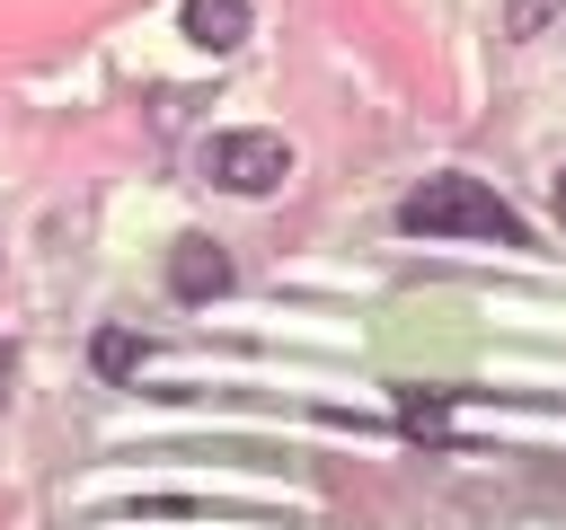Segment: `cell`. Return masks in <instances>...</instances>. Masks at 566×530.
<instances>
[{"mask_svg": "<svg viewBox=\"0 0 566 530\" xmlns=\"http://www.w3.org/2000/svg\"><path fill=\"white\" fill-rule=\"evenodd\" d=\"M407 239H495V247H531V221L486 186V177H424L398 203Z\"/></svg>", "mask_w": 566, "mask_h": 530, "instance_id": "1", "label": "cell"}, {"mask_svg": "<svg viewBox=\"0 0 566 530\" xmlns=\"http://www.w3.org/2000/svg\"><path fill=\"white\" fill-rule=\"evenodd\" d=\"M203 177L230 194H274L292 177V141L283 132H212L203 141Z\"/></svg>", "mask_w": 566, "mask_h": 530, "instance_id": "2", "label": "cell"}, {"mask_svg": "<svg viewBox=\"0 0 566 530\" xmlns=\"http://www.w3.org/2000/svg\"><path fill=\"white\" fill-rule=\"evenodd\" d=\"M168 292H177V300H221V292H230V256H221L212 239H177V256H168Z\"/></svg>", "mask_w": 566, "mask_h": 530, "instance_id": "3", "label": "cell"}, {"mask_svg": "<svg viewBox=\"0 0 566 530\" xmlns=\"http://www.w3.org/2000/svg\"><path fill=\"white\" fill-rule=\"evenodd\" d=\"M186 35H195L203 53L248 44V0H186Z\"/></svg>", "mask_w": 566, "mask_h": 530, "instance_id": "4", "label": "cell"}, {"mask_svg": "<svg viewBox=\"0 0 566 530\" xmlns=\"http://www.w3.org/2000/svg\"><path fill=\"white\" fill-rule=\"evenodd\" d=\"M88 362H97L106 380H133V371H142V336H124V327H106V336L88 344Z\"/></svg>", "mask_w": 566, "mask_h": 530, "instance_id": "5", "label": "cell"}, {"mask_svg": "<svg viewBox=\"0 0 566 530\" xmlns=\"http://www.w3.org/2000/svg\"><path fill=\"white\" fill-rule=\"evenodd\" d=\"M557 9H566V0H513V18H504V26H513V35H539Z\"/></svg>", "mask_w": 566, "mask_h": 530, "instance_id": "6", "label": "cell"}, {"mask_svg": "<svg viewBox=\"0 0 566 530\" xmlns=\"http://www.w3.org/2000/svg\"><path fill=\"white\" fill-rule=\"evenodd\" d=\"M557 221H566V168H557Z\"/></svg>", "mask_w": 566, "mask_h": 530, "instance_id": "7", "label": "cell"}]
</instances>
